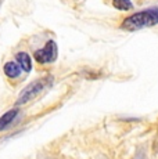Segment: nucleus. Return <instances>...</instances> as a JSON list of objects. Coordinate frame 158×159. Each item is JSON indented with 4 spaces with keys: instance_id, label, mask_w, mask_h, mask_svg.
<instances>
[{
    "instance_id": "1",
    "label": "nucleus",
    "mask_w": 158,
    "mask_h": 159,
    "mask_svg": "<svg viewBox=\"0 0 158 159\" xmlns=\"http://www.w3.org/2000/svg\"><path fill=\"white\" fill-rule=\"evenodd\" d=\"M156 25H158V6H153L128 15L121 22V29L128 32H136Z\"/></svg>"
},
{
    "instance_id": "2",
    "label": "nucleus",
    "mask_w": 158,
    "mask_h": 159,
    "mask_svg": "<svg viewBox=\"0 0 158 159\" xmlns=\"http://www.w3.org/2000/svg\"><path fill=\"white\" fill-rule=\"evenodd\" d=\"M51 82H53V78H51V76H46V78L38 79V80H35L33 83L29 84V86H26L22 90V93L20 94V97H18L17 105H22V104L28 102L29 100L35 98L42 90H44L47 86H50Z\"/></svg>"
},
{
    "instance_id": "3",
    "label": "nucleus",
    "mask_w": 158,
    "mask_h": 159,
    "mask_svg": "<svg viewBox=\"0 0 158 159\" xmlns=\"http://www.w3.org/2000/svg\"><path fill=\"white\" fill-rule=\"evenodd\" d=\"M33 58L39 64H50L54 62L57 58V44L54 40H49L46 46L33 53Z\"/></svg>"
},
{
    "instance_id": "4",
    "label": "nucleus",
    "mask_w": 158,
    "mask_h": 159,
    "mask_svg": "<svg viewBox=\"0 0 158 159\" xmlns=\"http://www.w3.org/2000/svg\"><path fill=\"white\" fill-rule=\"evenodd\" d=\"M17 115H18V109L17 108H14V109H11V111L6 112V114L0 118V131L7 129V127L14 122V119L17 118Z\"/></svg>"
},
{
    "instance_id": "5",
    "label": "nucleus",
    "mask_w": 158,
    "mask_h": 159,
    "mask_svg": "<svg viewBox=\"0 0 158 159\" xmlns=\"http://www.w3.org/2000/svg\"><path fill=\"white\" fill-rule=\"evenodd\" d=\"M3 71H4L6 76H8V78H11V79H16L21 75L22 69H21V66L17 64V61H10V62H7L4 65Z\"/></svg>"
},
{
    "instance_id": "6",
    "label": "nucleus",
    "mask_w": 158,
    "mask_h": 159,
    "mask_svg": "<svg viewBox=\"0 0 158 159\" xmlns=\"http://www.w3.org/2000/svg\"><path fill=\"white\" fill-rule=\"evenodd\" d=\"M16 60H17V64L21 66V69H24L25 72H31L32 61H31V57H29L28 54L26 53H18L16 56Z\"/></svg>"
},
{
    "instance_id": "7",
    "label": "nucleus",
    "mask_w": 158,
    "mask_h": 159,
    "mask_svg": "<svg viewBox=\"0 0 158 159\" xmlns=\"http://www.w3.org/2000/svg\"><path fill=\"white\" fill-rule=\"evenodd\" d=\"M111 4L112 7L119 11H130L135 7L132 0H111Z\"/></svg>"
}]
</instances>
